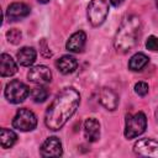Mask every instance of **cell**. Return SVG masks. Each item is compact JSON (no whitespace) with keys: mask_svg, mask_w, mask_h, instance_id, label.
Wrapping results in <instances>:
<instances>
[{"mask_svg":"<svg viewBox=\"0 0 158 158\" xmlns=\"http://www.w3.org/2000/svg\"><path fill=\"white\" fill-rule=\"evenodd\" d=\"M36 51L32 47H22L17 52V60L23 67H30L36 60Z\"/></svg>","mask_w":158,"mask_h":158,"instance_id":"16","label":"cell"},{"mask_svg":"<svg viewBox=\"0 0 158 158\" xmlns=\"http://www.w3.org/2000/svg\"><path fill=\"white\" fill-rule=\"evenodd\" d=\"M56 65L62 74H69L77 69L78 62L73 56H63L56 62Z\"/></svg>","mask_w":158,"mask_h":158,"instance_id":"15","label":"cell"},{"mask_svg":"<svg viewBox=\"0 0 158 158\" xmlns=\"http://www.w3.org/2000/svg\"><path fill=\"white\" fill-rule=\"evenodd\" d=\"M37 1H38V2H41V4H47L49 0H37Z\"/></svg>","mask_w":158,"mask_h":158,"instance_id":"25","label":"cell"},{"mask_svg":"<svg viewBox=\"0 0 158 158\" xmlns=\"http://www.w3.org/2000/svg\"><path fill=\"white\" fill-rule=\"evenodd\" d=\"M109 14V4L106 0H91L88 6V21L91 26L98 27L104 23Z\"/></svg>","mask_w":158,"mask_h":158,"instance_id":"4","label":"cell"},{"mask_svg":"<svg viewBox=\"0 0 158 158\" xmlns=\"http://www.w3.org/2000/svg\"><path fill=\"white\" fill-rule=\"evenodd\" d=\"M122 1H123V0H110V2H111L114 6H118V5H121Z\"/></svg>","mask_w":158,"mask_h":158,"instance_id":"24","label":"cell"},{"mask_svg":"<svg viewBox=\"0 0 158 158\" xmlns=\"http://www.w3.org/2000/svg\"><path fill=\"white\" fill-rule=\"evenodd\" d=\"M149 62V58L144 54V53H136L131 57L130 62H128V68L133 72H138L142 70Z\"/></svg>","mask_w":158,"mask_h":158,"instance_id":"17","label":"cell"},{"mask_svg":"<svg viewBox=\"0 0 158 158\" xmlns=\"http://www.w3.org/2000/svg\"><path fill=\"white\" fill-rule=\"evenodd\" d=\"M85 42H86V35L84 31H78L75 33H73L69 40L67 41L65 43V48L70 52H81L84 46H85Z\"/></svg>","mask_w":158,"mask_h":158,"instance_id":"13","label":"cell"},{"mask_svg":"<svg viewBox=\"0 0 158 158\" xmlns=\"http://www.w3.org/2000/svg\"><path fill=\"white\" fill-rule=\"evenodd\" d=\"M147 128V118L143 112H137L135 115H126L125 123V137L131 139L142 135Z\"/></svg>","mask_w":158,"mask_h":158,"instance_id":"3","label":"cell"},{"mask_svg":"<svg viewBox=\"0 0 158 158\" xmlns=\"http://www.w3.org/2000/svg\"><path fill=\"white\" fill-rule=\"evenodd\" d=\"M62 142L58 137H48L43 144L41 146V156L42 157H59L62 154Z\"/></svg>","mask_w":158,"mask_h":158,"instance_id":"9","label":"cell"},{"mask_svg":"<svg viewBox=\"0 0 158 158\" xmlns=\"http://www.w3.org/2000/svg\"><path fill=\"white\" fill-rule=\"evenodd\" d=\"M157 7H158V0H157Z\"/></svg>","mask_w":158,"mask_h":158,"instance_id":"27","label":"cell"},{"mask_svg":"<svg viewBox=\"0 0 158 158\" xmlns=\"http://www.w3.org/2000/svg\"><path fill=\"white\" fill-rule=\"evenodd\" d=\"M80 104V95L74 88H65L63 89L52 104L48 106L46 115H44V123L46 126L52 130L57 131L62 128L65 122L74 115L77 109Z\"/></svg>","mask_w":158,"mask_h":158,"instance_id":"1","label":"cell"},{"mask_svg":"<svg viewBox=\"0 0 158 158\" xmlns=\"http://www.w3.org/2000/svg\"><path fill=\"white\" fill-rule=\"evenodd\" d=\"M21 37H22V33H21V31L17 30V28H11V30H9V31L6 32V38H7V41H9L10 43H12V44H17V43L21 41Z\"/></svg>","mask_w":158,"mask_h":158,"instance_id":"20","label":"cell"},{"mask_svg":"<svg viewBox=\"0 0 158 158\" xmlns=\"http://www.w3.org/2000/svg\"><path fill=\"white\" fill-rule=\"evenodd\" d=\"M30 94L28 88L20 80H11L6 84L5 88V98L11 104H20Z\"/></svg>","mask_w":158,"mask_h":158,"instance_id":"5","label":"cell"},{"mask_svg":"<svg viewBox=\"0 0 158 158\" xmlns=\"http://www.w3.org/2000/svg\"><path fill=\"white\" fill-rule=\"evenodd\" d=\"M99 101L106 110L114 111L118 105V96L112 89L102 88L99 94Z\"/></svg>","mask_w":158,"mask_h":158,"instance_id":"10","label":"cell"},{"mask_svg":"<svg viewBox=\"0 0 158 158\" xmlns=\"http://www.w3.org/2000/svg\"><path fill=\"white\" fill-rule=\"evenodd\" d=\"M12 126L22 132L32 131L37 126V117L32 111L27 109H20L12 120Z\"/></svg>","mask_w":158,"mask_h":158,"instance_id":"6","label":"cell"},{"mask_svg":"<svg viewBox=\"0 0 158 158\" xmlns=\"http://www.w3.org/2000/svg\"><path fill=\"white\" fill-rule=\"evenodd\" d=\"M17 72V65L15 60L6 53L0 56V74L1 77H11Z\"/></svg>","mask_w":158,"mask_h":158,"instance_id":"14","label":"cell"},{"mask_svg":"<svg viewBox=\"0 0 158 158\" xmlns=\"http://www.w3.org/2000/svg\"><path fill=\"white\" fill-rule=\"evenodd\" d=\"M156 120H157V122H158V107H157V110H156Z\"/></svg>","mask_w":158,"mask_h":158,"instance_id":"26","label":"cell"},{"mask_svg":"<svg viewBox=\"0 0 158 158\" xmlns=\"http://www.w3.org/2000/svg\"><path fill=\"white\" fill-rule=\"evenodd\" d=\"M48 90L44 86H36L31 90V98L35 102H43L48 98Z\"/></svg>","mask_w":158,"mask_h":158,"instance_id":"19","label":"cell"},{"mask_svg":"<svg viewBox=\"0 0 158 158\" xmlns=\"http://www.w3.org/2000/svg\"><path fill=\"white\" fill-rule=\"evenodd\" d=\"M40 52H41L42 56H44V57H51V56H52V52L49 51V47H48L47 41H46L44 38L40 42Z\"/></svg>","mask_w":158,"mask_h":158,"instance_id":"23","label":"cell"},{"mask_svg":"<svg viewBox=\"0 0 158 158\" xmlns=\"http://www.w3.org/2000/svg\"><path fill=\"white\" fill-rule=\"evenodd\" d=\"M27 78L31 83L38 85H46L52 80V73L48 67L46 65H36L30 69Z\"/></svg>","mask_w":158,"mask_h":158,"instance_id":"8","label":"cell"},{"mask_svg":"<svg viewBox=\"0 0 158 158\" xmlns=\"http://www.w3.org/2000/svg\"><path fill=\"white\" fill-rule=\"evenodd\" d=\"M84 135L89 142H96L100 138V123L96 118H86L84 122Z\"/></svg>","mask_w":158,"mask_h":158,"instance_id":"12","label":"cell"},{"mask_svg":"<svg viewBox=\"0 0 158 158\" xmlns=\"http://www.w3.org/2000/svg\"><path fill=\"white\" fill-rule=\"evenodd\" d=\"M139 32H141V20L135 15L125 17L114 40V46L116 51L118 53L130 52L137 44Z\"/></svg>","mask_w":158,"mask_h":158,"instance_id":"2","label":"cell"},{"mask_svg":"<svg viewBox=\"0 0 158 158\" xmlns=\"http://www.w3.org/2000/svg\"><path fill=\"white\" fill-rule=\"evenodd\" d=\"M133 152L137 156L158 158V142L152 138L138 139L133 146Z\"/></svg>","mask_w":158,"mask_h":158,"instance_id":"7","label":"cell"},{"mask_svg":"<svg viewBox=\"0 0 158 158\" xmlns=\"http://www.w3.org/2000/svg\"><path fill=\"white\" fill-rule=\"evenodd\" d=\"M146 47L147 49L149 51H153V52H157L158 51V37L156 36H149L146 41Z\"/></svg>","mask_w":158,"mask_h":158,"instance_id":"22","label":"cell"},{"mask_svg":"<svg viewBox=\"0 0 158 158\" xmlns=\"http://www.w3.org/2000/svg\"><path fill=\"white\" fill-rule=\"evenodd\" d=\"M0 139H1V147L2 148H10L17 141V136L14 131H11L9 128H1Z\"/></svg>","mask_w":158,"mask_h":158,"instance_id":"18","label":"cell"},{"mask_svg":"<svg viewBox=\"0 0 158 158\" xmlns=\"http://www.w3.org/2000/svg\"><path fill=\"white\" fill-rule=\"evenodd\" d=\"M148 90H149L148 84L144 83V81H138V83H136V85H135V91H136V94L139 95V96L147 95V94H148Z\"/></svg>","mask_w":158,"mask_h":158,"instance_id":"21","label":"cell"},{"mask_svg":"<svg viewBox=\"0 0 158 158\" xmlns=\"http://www.w3.org/2000/svg\"><path fill=\"white\" fill-rule=\"evenodd\" d=\"M30 14V7L23 2H12L6 10V17L10 21L21 20Z\"/></svg>","mask_w":158,"mask_h":158,"instance_id":"11","label":"cell"}]
</instances>
